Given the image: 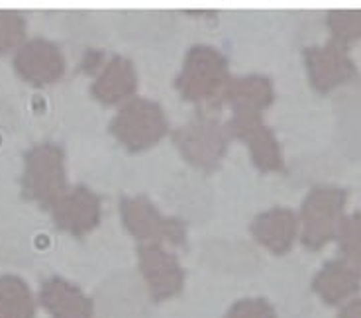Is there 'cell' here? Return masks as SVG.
<instances>
[{
  "label": "cell",
  "mask_w": 361,
  "mask_h": 318,
  "mask_svg": "<svg viewBox=\"0 0 361 318\" xmlns=\"http://www.w3.org/2000/svg\"><path fill=\"white\" fill-rule=\"evenodd\" d=\"M228 122H222L220 116L210 110H199L195 116L173 132V144L177 146L180 155L190 165L214 171L222 164L228 144H230Z\"/></svg>",
  "instance_id": "cell-1"
},
{
  "label": "cell",
  "mask_w": 361,
  "mask_h": 318,
  "mask_svg": "<svg viewBox=\"0 0 361 318\" xmlns=\"http://www.w3.org/2000/svg\"><path fill=\"white\" fill-rule=\"evenodd\" d=\"M67 191L65 154L51 142L36 144L24 155L22 195L44 209H51Z\"/></svg>",
  "instance_id": "cell-2"
},
{
  "label": "cell",
  "mask_w": 361,
  "mask_h": 318,
  "mask_svg": "<svg viewBox=\"0 0 361 318\" xmlns=\"http://www.w3.org/2000/svg\"><path fill=\"white\" fill-rule=\"evenodd\" d=\"M230 81L228 59L212 46H192L185 55L180 73L175 81L177 91L189 102L220 99Z\"/></svg>",
  "instance_id": "cell-3"
},
{
  "label": "cell",
  "mask_w": 361,
  "mask_h": 318,
  "mask_svg": "<svg viewBox=\"0 0 361 318\" xmlns=\"http://www.w3.org/2000/svg\"><path fill=\"white\" fill-rule=\"evenodd\" d=\"M345 200L348 192L338 187H314L308 192L298 214L300 242L307 250L318 252L338 238Z\"/></svg>",
  "instance_id": "cell-4"
},
{
  "label": "cell",
  "mask_w": 361,
  "mask_h": 318,
  "mask_svg": "<svg viewBox=\"0 0 361 318\" xmlns=\"http://www.w3.org/2000/svg\"><path fill=\"white\" fill-rule=\"evenodd\" d=\"M167 132L165 110L149 99H130L110 120V134L130 152L155 146Z\"/></svg>",
  "instance_id": "cell-5"
},
{
  "label": "cell",
  "mask_w": 361,
  "mask_h": 318,
  "mask_svg": "<svg viewBox=\"0 0 361 318\" xmlns=\"http://www.w3.org/2000/svg\"><path fill=\"white\" fill-rule=\"evenodd\" d=\"M120 214L124 228L140 244H187V226L179 219H171L159 212L152 200L137 197H122L120 199Z\"/></svg>",
  "instance_id": "cell-6"
},
{
  "label": "cell",
  "mask_w": 361,
  "mask_h": 318,
  "mask_svg": "<svg viewBox=\"0 0 361 318\" xmlns=\"http://www.w3.org/2000/svg\"><path fill=\"white\" fill-rule=\"evenodd\" d=\"M230 136L244 142L253 165L259 171L273 173L283 169V154H281L279 142L265 122L259 112H232V118L228 120Z\"/></svg>",
  "instance_id": "cell-7"
},
{
  "label": "cell",
  "mask_w": 361,
  "mask_h": 318,
  "mask_svg": "<svg viewBox=\"0 0 361 318\" xmlns=\"http://www.w3.org/2000/svg\"><path fill=\"white\" fill-rule=\"evenodd\" d=\"M137 264L145 287L155 302L179 295L185 283V271L177 255L167 252L161 244L137 245Z\"/></svg>",
  "instance_id": "cell-8"
},
{
  "label": "cell",
  "mask_w": 361,
  "mask_h": 318,
  "mask_svg": "<svg viewBox=\"0 0 361 318\" xmlns=\"http://www.w3.org/2000/svg\"><path fill=\"white\" fill-rule=\"evenodd\" d=\"M14 69L30 85L47 87L65 73L63 51L45 37H32L18 47Z\"/></svg>",
  "instance_id": "cell-9"
},
{
  "label": "cell",
  "mask_w": 361,
  "mask_h": 318,
  "mask_svg": "<svg viewBox=\"0 0 361 318\" xmlns=\"http://www.w3.org/2000/svg\"><path fill=\"white\" fill-rule=\"evenodd\" d=\"M308 81L318 92H330L355 77V65L348 54V47L328 39L324 46L305 49Z\"/></svg>",
  "instance_id": "cell-10"
},
{
  "label": "cell",
  "mask_w": 361,
  "mask_h": 318,
  "mask_svg": "<svg viewBox=\"0 0 361 318\" xmlns=\"http://www.w3.org/2000/svg\"><path fill=\"white\" fill-rule=\"evenodd\" d=\"M55 226L71 236L81 238L100 224V197L82 185H77L57 199L51 207Z\"/></svg>",
  "instance_id": "cell-11"
},
{
  "label": "cell",
  "mask_w": 361,
  "mask_h": 318,
  "mask_svg": "<svg viewBox=\"0 0 361 318\" xmlns=\"http://www.w3.org/2000/svg\"><path fill=\"white\" fill-rule=\"evenodd\" d=\"M361 287V267L348 257H336L316 273L312 289L326 305L352 299Z\"/></svg>",
  "instance_id": "cell-12"
},
{
  "label": "cell",
  "mask_w": 361,
  "mask_h": 318,
  "mask_svg": "<svg viewBox=\"0 0 361 318\" xmlns=\"http://www.w3.org/2000/svg\"><path fill=\"white\" fill-rule=\"evenodd\" d=\"M135 89H137V73L134 63L122 55H112L92 82L90 94L102 104L114 106L132 99Z\"/></svg>",
  "instance_id": "cell-13"
},
{
  "label": "cell",
  "mask_w": 361,
  "mask_h": 318,
  "mask_svg": "<svg viewBox=\"0 0 361 318\" xmlns=\"http://www.w3.org/2000/svg\"><path fill=\"white\" fill-rule=\"evenodd\" d=\"M252 236L271 254L285 255L298 232V216L289 209H269L257 214L252 222Z\"/></svg>",
  "instance_id": "cell-14"
},
{
  "label": "cell",
  "mask_w": 361,
  "mask_h": 318,
  "mask_svg": "<svg viewBox=\"0 0 361 318\" xmlns=\"http://www.w3.org/2000/svg\"><path fill=\"white\" fill-rule=\"evenodd\" d=\"M39 305L51 318H92V300L61 277H49L39 289Z\"/></svg>",
  "instance_id": "cell-15"
},
{
  "label": "cell",
  "mask_w": 361,
  "mask_h": 318,
  "mask_svg": "<svg viewBox=\"0 0 361 318\" xmlns=\"http://www.w3.org/2000/svg\"><path fill=\"white\" fill-rule=\"evenodd\" d=\"M220 99L232 109V112H259L262 114L275 100V89H273L271 79L263 75H245V77L230 79Z\"/></svg>",
  "instance_id": "cell-16"
},
{
  "label": "cell",
  "mask_w": 361,
  "mask_h": 318,
  "mask_svg": "<svg viewBox=\"0 0 361 318\" xmlns=\"http://www.w3.org/2000/svg\"><path fill=\"white\" fill-rule=\"evenodd\" d=\"M0 318H36V300L18 275L0 277Z\"/></svg>",
  "instance_id": "cell-17"
},
{
  "label": "cell",
  "mask_w": 361,
  "mask_h": 318,
  "mask_svg": "<svg viewBox=\"0 0 361 318\" xmlns=\"http://www.w3.org/2000/svg\"><path fill=\"white\" fill-rule=\"evenodd\" d=\"M330 39L348 47L361 39V10H330L326 16Z\"/></svg>",
  "instance_id": "cell-18"
},
{
  "label": "cell",
  "mask_w": 361,
  "mask_h": 318,
  "mask_svg": "<svg viewBox=\"0 0 361 318\" xmlns=\"http://www.w3.org/2000/svg\"><path fill=\"white\" fill-rule=\"evenodd\" d=\"M26 20L18 10H0V55L24 44Z\"/></svg>",
  "instance_id": "cell-19"
},
{
  "label": "cell",
  "mask_w": 361,
  "mask_h": 318,
  "mask_svg": "<svg viewBox=\"0 0 361 318\" xmlns=\"http://www.w3.org/2000/svg\"><path fill=\"white\" fill-rule=\"evenodd\" d=\"M338 244L343 257L352 259L353 264L361 267V210L350 216H343L338 232Z\"/></svg>",
  "instance_id": "cell-20"
},
{
  "label": "cell",
  "mask_w": 361,
  "mask_h": 318,
  "mask_svg": "<svg viewBox=\"0 0 361 318\" xmlns=\"http://www.w3.org/2000/svg\"><path fill=\"white\" fill-rule=\"evenodd\" d=\"M224 318H277L275 309L265 299H244L234 302Z\"/></svg>",
  "instance_id": "cell-21"
},
{
  "label": "cell",
  "mask_w": 361,
  "mask_h": 318,
  "mask_svg": "<svg viewBox=\"0 0 361 318\" xmlns=\"http://www.w3.org/2000/svg\"><path fill=\"white\" fill-rule=\"evenodd\" d=\"M338 318H361V299H350L343 305Z\"/></svg>",
  "instance_id": "cell-22"
}]
</instances>
